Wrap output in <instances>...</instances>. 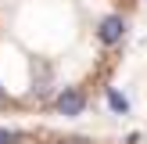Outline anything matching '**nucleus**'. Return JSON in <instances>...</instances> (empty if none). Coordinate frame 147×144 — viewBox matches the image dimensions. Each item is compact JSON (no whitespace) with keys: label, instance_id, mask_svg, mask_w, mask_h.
Segmentation results:
<instances>
[{"label":"nucleus","instance_id":"4","mask_svg":"<svg viewBox=\"0 0 147 144\" xmlns=\"http://www.w3.org/2000/svg\"><path fill=\"white\" fill-rule=\"evenodd\" d=\"M14 141H18L14 130H0V144H14Z\"/></svg>","mask_w":147,"mask_h":144},{"label":"nucleus","instance_id":"3","mask_svg":"<svg viewBox=\"0 0 147 144\" xmlns=\"http://www.w3.org/2000/svg\"><path fill=\"white\" fill-rule=\"evenodd\" d=\"M108 105H111L115 112H129V101L122 97V94H115V90H108Z\"/></svg>","mask_w":147,"mask_h":144},{"label":"nucleus","instance_id":"2","mask_svg":"<svg viewBox=\"0 0 147 144\" xmlns=\"http://www.w3.org/2000/svg\"><path fill=\"white\" fill-rule=\"evenodd\" d=\"M83 108H86V97L79 90H72V86L61 90V97H57V112H61V115H79Z\"/></svg>","mask_w":147,"mask_h":144},{"label":"nucleus","instance_id":"5","mask_svg":"<svg viewBox=\"0 0 147 144\" xmlns=\"http://www.w3.org/2000/svg\"><path fill=\"white\" fill-rule=\"evenodd\" d=\"M0 97H4V86H0Z\"/></svg>","mask_w":147,"mask_h":144},{"label":"nucleus","instance_id":"1","mask_svg":"<svg viewBox=\"0 0 147 144\" xmlns=\"http://www.w3.org/2000/svg\"><path fill=\"white\" fill-rule=\"evenodd\" d=\"M97 36H100V43H119L122 36H126V18H122V14H108V18L100 22Z\"/></svg>","mask_w":147,"mask_h":144}]
</instances>
